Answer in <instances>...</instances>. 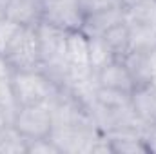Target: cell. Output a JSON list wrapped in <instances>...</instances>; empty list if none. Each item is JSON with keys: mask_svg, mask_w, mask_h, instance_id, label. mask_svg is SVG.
I'll return each mask as SVG.
<instances>
[{"mask_svg": "<svg viewBox=\"0 0 156 154\" xmlns=\"http://www.w3.org/2000/svg\"><path fill=\"white\" fill-rule=\"evenodd\" d=\"M37 37H38L40 60H42L40 69L53 82H56L60 87H64V83L67 80V71H69L67 53H66L67 31L58 26L40 22L37 26Z\"/></svg>", "mask_w": 156, "mask_h": 154, "instance_id": "1", "label": "cell"}, {"mask_svg": "<svg viewBox=\"0 0 156 154\" xmlns=\"http://www.w3.org/2000/svg\"><path fill=\"white\" fill-rule=\"evenodd\" d=\"M11 87L18 105H31L49 102L58 91L60 85L53 82L42 69L31 71H13Z\"/></svg>", "mask_w": 156, "mask_h": 154, "instance_id": "2", "label": "cell"}, {"mask_svg": "<svg viewBox=\"0 0 156 154\" xmlns=\"http://www.w3.org/2000/svg\"><path fill=\"white\" fill-rule=\"evenodd\" d=\"M5 60L9 62L13 71H31L40 69L42 60H40V47L38 37H37V27H26L22 26L16 37L13 38L11 45L4 53Z\"/></svg>", "mask_w": 156, "mask_h": 154, "instance_id": "3", "label": "cell"}, {"mask_svg": "<svg viewBox=\"0 0 156 154\" xmlns=\"http://www.w3.org/2000/svg\"><path fill=\"white\" fill-rule=\"evenodd\" d=\"M13 125L16 131L26 138V140H35V138H45L49 136L53 129V118L49 102L44 103H31V105H20Z\"/></svg>", "mask_w": 156, "mask_h": 154, "instance_id": "4", "label": "cell"}, {"mask_svg": "<svg viewBox=\"0 0 156 154\" xmlns=\"http://www.w3.org/2000/svg\"><path fill=\"white\" fill-rule=\"evenodd\" d=\"M82 9L78 0H44V16L42 22L58 26L66 31L82 27Z\"/></svg>", "mask_w": 156, "mask_h": 154, "instance_id": "5", "label": "cell"}, {"mask_svg": "<svg viewBox=\"0 0 156 154\" xmlns=\"http://www.w3.org/2000/svg\"><path fill=\"white\" fill-rule=\"evenodd\" d=\"M96 80H98V85L100 87L116 89V91H123V93H129V94L136 89L131 73L127 71L125 64L120 58L109 62L105 67H102L96 73Z\"/></svg>", "mask_w": 156, "mask_h": 154, "instance_id": "6", "label": "cell"}, {"mask_svg": "<svg viewBox=\"0 0 156 154\" xmlns=\"http://www.w3.org/2000/svg\"><path fill=\"white\" fill-rule=\"evenodd\" d=\"M4 15L20 26L37 27L44 16V0H13Z\"/></svg>", "mask_w": 156, "mask_h": 154, "instance_id": "7", "label": "cell"}, {"mask_svg": "<svg viewBox=\"0 0 156 154\" xmlns=\"http://www.w3.org/2000/svg\"><path fill=\"white\" fill-rule=\"evenodd\" d=\"M120 22H125L123 18V7H115V9H107V11H100V13H93V15H85L82 20V31L91 38V37H102L105 31H109L113 26H116Z\"/></svg>", "mask_w": 156, "mask_h": 154, "instance_id": "8", "label": "cell"}, {"mask_svg": "<svg viewBox=\"0 0 156 154\" xmlns=\"http://www.w3.org/2000/svg\"><path fill=\"white\" fill-rule=\"evenodd\" d=\"M67 64L69 69H91L89 65V37L82 29L67 31Z\"/></svg>", "mask_w": 156, "mask_h": 154, "instance_id": "9", "label": "cell"}, {"mask_svg": "<svg viewBox=\"0 0 156 154\" xmlns=\"http://www.w3.org/2000/svg\"><path fill=\"white\" fill-rule=\"evenodd\" d=\"M131 105L144 125H156V93L151 85L136 87L131 93Z\"/></svg>", "mask_w": 156, "mask_h": 154, "instance_id": "10", "label": "cell"}, {"mask_svg": "<svg viewBox=\"0 0 156 154\" xmlns=\"http://www.w3.org/2000/svg\"><path fill=\"white\" fill-rule=\"evenodd\" d=\"M111 147H113V154H138V152H147L144 140H142V131L140 129H118V131H111L105 132Z\"/></svg>", "mask_w": 156, "mask_h": 154, "instance_id": "11", "label": "cell"}, {"mask_svg": "<svg viewBox=\"0 0 156 154\" xmlns=\"http://www.w3.org/2000/svg\"><path fill=\"white\" fill-rule=\"evenodd\" d=\"M123 18L127 26H156V0H140L123 7Z\"/></svg>", "mask_w": 156, "mask_h": 154, "instance_id": "12", "label": "cell"}, {"mask_svg": "<svg viewBox=\"0 0 156 154\" xmlns=\"http://www.w3.org/2000/svg\"><path fill=\"white\" fill-rule=\"evenodd\" d=\"M127 71L131 73V76L134 80V85L136 87H142V85H149L151 83V73H149V67H147V53H136V51H127L122 58H120Z\"/></svg>", "mask_w": 156, "mask_h": 154, "instance_id": "13", "label": "cell"}, {"mask_svg": "<svg viewBox=\"0 0 156 154\" xmlns=\"http://www.w3.org/2000/svg\"><path fill=\"white\" fill-rule=\"evenodd\" d=\"M156 49V26H129V51L149 53Z\"/></svg>", "mask_w": 156, "mask_h": 154, "instance_id": "14", "label": "cell"}, {"mask_svg": "<svg viewBox=\"0 0 156 154\" xmlns=\"http://www.w3.org/2000/svg\"><path fill=\"white\" fill-rule=\"evenodd\" d=\"M0 154H27V140L13 123L0 127Z\"/></svg>", "mask_w": 156, "mask_h": 154, "instance_id": "15", "label": "cell"}, {"mask_svg": "<svg viewBox=\"0 0 156 154\" xmlns=\"http://www.w3.org/2000/svg\"><path fill=\"white\" fill-rule=\"evenodd\" d=\"M102 38L109 45L113 54L116 58H122L129 51V26L125 22H120L116 26H113L109 31H105Z\"/></svg>", "mask_w": 156, "mask_h": 154, "instance_id": "16", "label": "cell"}, {"mask_svg": "<svg viewBox=\"0 0 156 154\" xmlns=\"http://www.w3.org/2000/svg\"><path fill=\"white\" fill-rule=\"evenodd\" d=\"M116 60L109 45L104 42L102 37H91L89 38V65L94 73H98L102 67H105L109 62Z\"/></svg>", "mask_w": 156, "mask_h": 154, "instance_id": "17", "label": "cell"}, {"mask_svg": "<svg viewBox=\"0 0 156 154\" xmlns=\"http://www.w3.org/2000/svg\"><path fill=\"white\" fill-rule=\"evenodd\" d=\"M96 102H100L105 107L118 109V107H125L131 103V94L123 91H116V89H109V87H98Z\"/></svg>", "mask_w": 156, "mask_h": 154, "instance_id": "18", "label": "cell"}, {"mask_svg": "<svg viewBox=\"0 0 156 154\" xmlns=\"http://www.w3.org/2000/svg\"><path fill=\"white\" fill-rule=\"evenodd\" d=\"M20 24L13 22L11 18H7L5 15L0 18V54H4L7 51V47L11 45L13 38L16 37V33L20 31Z\"/></svg>", "mask_w": 156, "mask_h": 154, "instance_id": "19", "label": "cell"}, {"mask_svg": "<svg viewBox=\"0 0 156 154\" xmlns=\"http://www.w3.org/2000/svg\"><path fill=\"white\" fill-rule=\"evenodd\" d=\"M78 5H80L83 16L100 13V11H107V9H115V7H122L120 0H78Z\"/></svg>", "mask_w": 156, "mask_h": 154, "instance_id": "20", "label": "cell"}, {"mask_svg": "<svg viewBox=\"0 0 156 154\" xmlns=\"http://www.w3.org/2000/svg\"><path fill=\"white\" fill-rule=\"evenodd\" d=\"M27 154H60L58 147L53 143L49 136L27 140Z\"/></svg>", "mask_w": 156, "mask_h": 154, "instance_id": "21", "label": "cell"}, {"mask_svg": "<svg viewBox=\"0 0 156 154\" xmlns=\"http://www.w3.org/2000/svg\"><path fill=\"white\" fill-rule=\"evenodd\" d=\"M142 140L147 152L156 154V125H144L142 127Z\"/></svg>", "mask_w": 156, "mask_h": 154, "instance_id": "22", "label": "cell"}, {"mask_svg": "<svg viewBox=\"0 0 156 154\" xmlns=\"http://www.w3.org/2000/svg\"><path fill=\"white\" fill-rule=\"evenodd\" d=\"M11 75H13V69H11L9 62L5 60L4 54H0V82H2V80H9Z\"/></svg>", "mask_w": 156, "mask_h": 154, "instance_id": "23", "label": "cell"}, {"mask_svg": "<svg viewBox=\"0 0 156 154\" xmlns=\"http://www.w3.org/2000/svg\"><path fill=\"white\" fill-rule=\"evenodd\" d=\"M147 67H149L151 78L154 80L156 78V49H153V51L147 53Z\"/></svg>", "mask_w": 156, "mask_h": 154, "instance_id": "24", "label": "cell"}, {"mask_svg": "<svg viewBox=\"0 0 156 154\" xmlns=\"http://www.w3.org/2000/svg\"><path fill=\"white\" fill-rule=\"evenodd\" d=\"M5 123H9V120H7L5 113H4V111H2V107H0V127H4Z\"/></svg>", "mask_w": 156, "mask_h": 154, "instance_id": "25", "label": "cell"}, {"mask_svg": "<svg viewBox=\"0 0 156 154\" xmlns=\"http://www.w3.org/2000/svg\"><path fill=\"white\" fill-rule=\"evenodd\" d=\"M136 2H140V0H120L122 7H129V5H133V4H136Z\"/></svg>", "mask_w": 156, "mask_h": 154, "instance_id": "26", "label": "cell"}, {"mask_svg": "<svg viewBox=\"0 0 156 154\" xmlns=\"http://www.w3.org/2000/svg\"><path fill=\"white\" fill-rule=\"evenodd\" d=\"M11 2H13V0H0V7H2V9H5Z\"/></svg>", "mask_w": 156, "mask_h": 154, "instance_id": "27", "label": "cell"}, {"mask_svg": "<svg viewBox=\"0 0 156 154\" xmlns=\"http://www.w3.org/2000/svg\"><path fill=\"white\" fill-rule=\"evenodd\" d=\"M2 16H4V9L0 7V18H2Z\"/></svg>", "mask_w": 156, "mask_h": 154, "instance_id": "28", "label": "cell"}]
</instances>
